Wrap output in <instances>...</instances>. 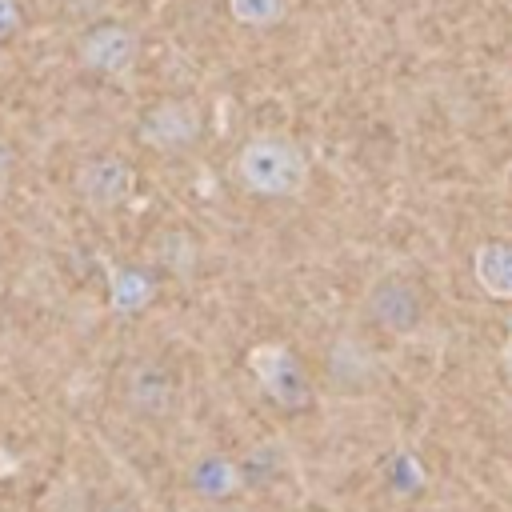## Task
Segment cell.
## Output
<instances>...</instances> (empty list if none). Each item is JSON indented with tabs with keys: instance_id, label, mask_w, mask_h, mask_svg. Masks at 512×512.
Masks as SVG:
<instances>
[{
	"instance_id": "6da1fadb",
	"label": "cell",
	"mask_w": 512,
	"mask_h": 512,
	"mask_svg": "<svg viewBox=\"0 0 512 512\" xmlns=\"http://www.w3.org/2000/svg\"><path fill=\"white\" fill-rule=\"evenodd\" d=\"M232 176L244 192L260 200H296L312 180V164H308V152L292 136L260 132L236 148Z\"/></svg>"
},
{
	"instance_id": "30bf717a",
	"label": "cell",
	"mask_w": 512,
	"mask_h": 512,
	"mask_svg": "<svg viewBox=\"0 0 512 512\" xmlns=\"http://www.w3.org/2000/svg\"><path fill=\"white\" fill-rule=\"evenodd\" d=\"M152 300H156V276L148 268L124 264V268L112 272V280H108V304L116 312H140Z\"/></svg>"
},
{
	"instance_id": "7a4b0ae2",
	"label": "cell",
	"mask_w": 512,
	"mask_h": 512,
	"mask_svg": "<svg viewBox=\"0 0 512 512\" xmlns=\"http://www.w3.org/2000/svg\"><path fill=\"white\" fill-rule=\"evenodd\" d=\"M364 312L388 336H412V332H420V324L428 316V296H424V288L412 272L392 268V272H384L368 284Z\"/></svg>"
},
{
	"instance_id": "4fadbf2b",
	"label": "cell",
	"mask_w": 512,
	"mask_h": 512,
	"mask_svg": "<svg viewBox=\"0 0 512 512\" xmlns=\"http://www.w3.org/2000/svg\"><path fill=\"white\" fill-rule=\"evenodd\" d=\"M20 24H24L20 4H16V0H0V40L16 36V32H20Z\"/></svg>"
},
{
	"instance_id": "3957f363",
	"label": "cell",
	"mask_w": 512,
	"mask_h": 512,
	"mask_svg": "<svg viewBox=\"0 0 512 512\" xmlns=\"http://www.w3.org/2000/svg\"><path fill=\"white\" fill-rule=\"evenodd\" d=\"M248 372L256 376L260 392L280 404L284 412H300L312 404V380H308V368L300 364V356L280 344V340H264L248 352Z\"/></svg>"
},
{
	"instance_id": "5bb4252c",
	"label": "cell",
	"mask_w": 512,
	"mask_h": 512,
	"mask_svg": "<svg viewBox=\"0 0 512 512\" xmlns=\"http://www.w3.org/2000/svg\"><path fill=\"white\" fill-rule=\"evenodd\" d=\"M12 172H16V148H12V144L0 136V188H8Z\"/></svg>"
},
{
	"instance_id": "52a82bcc",
	"label": "cell",
	"mask_w": 512,
	"mask_h": 512,
	"mask_svg": "<svg viewBox=\"0 0 512 512\" xmlns=\"http://www.w3.org/2000/svg\"><path fill=\"white\" fill-rule=\"evenodd\" d=\"M176 396H180L176 376L156 360H140L124 376V404L144 420H164L176 408Z\"/></svg>"
},
{
	"instance_id": "8992f818",
	"label": "cell",
	"mask_w": 512,
	"mask_h": 512,
	"mask_svg": "<svg viewBox=\"0 0 512 512\" xmlns=\"http://www.w3.org/2000/svg\"><path fill=\"white\" fill-rule=\"evenodd\" d=\"M76 192L92 212H116L136 192V168L120 152H92L76 168Z\"/></svg>"
},
{
	"instance_id": "277c9868",
	"label": "cell",
	"mask_w": 512,
	"mask_h": 512,
	"mask_svg": "<svg viewBox=\"0 0 512 512\" xmlns=\"http://www.w3.org/2000/svg\"><path fill=\"white\" fill-rule=\"evenodd\" d=\"M76 60L92 76H128L140 60V32L124 20H96L76 40Z\"/></svg>"
},
{
	"instance_id": "ba28073f",
	"label": "cell",
	"mask_w": 512,
	"mask_h": 512,
	"mask_svg": "<svg viewBox=\"0 0 512 512\" xmlns=\"http://www.w3.org/2000/svg\"><path fill=\"white\" fill-rule=\"evenodd\" d=\"M472 280L492 300H512V240L492 236L472 252Z\"/></svg>"
},
{
	"instance_id": "9c48e42d",
	"label": "cell",
	"mask_w": 512,
	"mask_h": 512,
	"mask_svg": "<svg viewBox=\"0 0 512 512\" xmlns=\"http://www.w3.org/2000/svg\"><path fill=\"white\" fill-rule=\"evenodd\" d=\"M188 488L204 500H232L244 488V468L224 452H204L188 468Z\"/></svg>"
},
{
	"instance_id": "7c38bea8",
	"label": "cell",
	"mask_w": 512,
	"mask_h": 512,
	"mask_svg": "<svg viewBox=\"0 0 512 512\" xmlns=\"http://www.w3.org/2000/svg\"><path fill=\"white\" fill-rule=\"evenodd\" d=\"M156 256H160V264L164 268H172V272H188L192 268V240L184 236V232H164V236H156V248H152Z\"/></svg>"
},
{
	"instance_id": "5b68a950",
	"label": "cell",
	"mask_w": 512,
	"mask_h": 512,
	"mask_svg": "<svg viewBox=\"0 0 512 512\" xmlns=\"http://www.w3.org/2000/svg\"><path fill=\"white\" fill-rule=\"evenodd\" d=\"M136 136L156 152H184L204 136V112L188 96H164L140 112Z\"/></svg>"
},
{
	"instance_id": "9a60e30c",
	"label": "cell",
	"mask_w": 512,
	"mask_h": 512,
	"mask_svg": "<svg viewBox=\"0 0 512 512\" xmlns=\"http://www.w3.org/2000/svg\"><path fill=\"white\" fill-rule=\"evenodd\" d=\"M92 512H136L128 500H108V504H100V508H92Z\"/></svg>"
},
{
	"instance_id": "8fae6325",
	"label": "cell",
	"mask_w": 512,
	"mask_h": 512,
	"mask_svg": "<svg viewBox=\"0 0 512 512\" xmlns=\"http://www.w3.org/2000/svg\"><path fill=\"white\" fill-rule=\"evenodd\" d=\"M228 12H232L236 24L264 32V28H276L288 16V0H228Z\"/></svg>"
}]
</instances>
